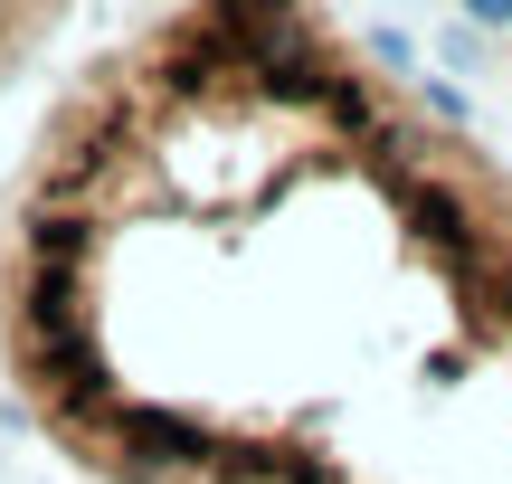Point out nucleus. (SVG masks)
I'll return each instance as SVG.
<instances>
[{
  "label": "nucleus",
  "mask_w": 512,
  "mask_h": 484,
  "mask_svg": "<svg viewBox=\"0 0 512 484\" xmlns=\"http://www.w3.org/2000/svg\"><path fill=\"white\" fill-rule=\"evenodd\" d=\"M0 361L105 484H512V171L313 0H181L38 133Z\"/></svg>",
  "instance_id": "f257e3e1"
},
{
  "label": "nucleus",
  "mask_w": 512,
  "mask_h": 484,
  "mask_svg": "<svg viewBox=\"0 0 512 484\" xmlns=\"http://www.w3.org/2000/svg\"><path fill=\"white\" fill-rule=\"evenodd\" d=\"M57 10H67V0H0V76H10L19 57L57 29Z\"/></svg>",
  "instance_id": "f03ea898"
},
{
  "label": "nucleus",
  "mask_w": 512,
  "mask_h": 484,
  "mask_svg": "<svg viewBox=\"0 0 512 484\" xmlns=\"http://www.w3.org/2000/svg\"><path fill=\"white\" fill-rule=\"evenodd\" d=\"M465 10H475L484 29H503V19H512V0H465Z\"/></svg>",
  "instance_id": "7ed1b4c3"
}]
</instances>
